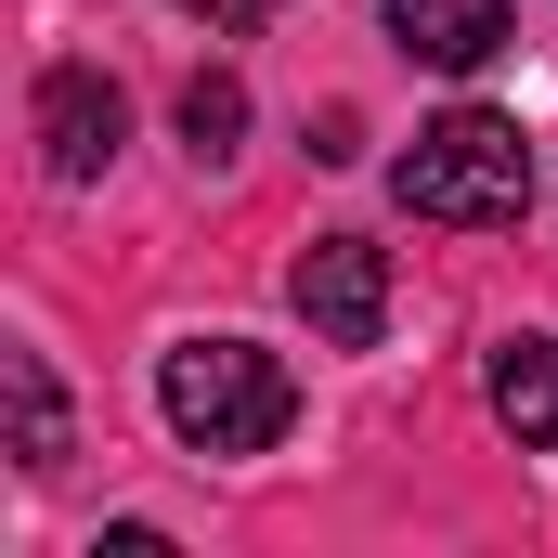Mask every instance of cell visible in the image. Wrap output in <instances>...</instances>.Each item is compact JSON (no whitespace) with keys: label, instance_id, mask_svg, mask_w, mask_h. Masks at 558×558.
I'll use <instances>...</instances> for the list:
<instances>
[{"label":"cell","instance_id":"6da1fadb","mask_svg":"<svg viewBox=\"0 0 558 558\" xmlns=\"http://www.w3.org/2000/svg\"><path fill=\"white\" fill-rule=\"evenodd\" d=\"M390 195L416 221H441V234H507L533 208V143H520V118H494V105H454V118H428L403 143Z\"/></svg>","mask_w":558,"mask_h":558},{"label":"cell","instance_id":"7a4b0ae2","mask_svg":"<svg viewBox=\"0 0 558 558\" xmlns=\"http://www.w3.org/2000/svg\"><path fill=\"white\" fill-rule=\"evenodd\" d=\"M156 403L195 454H274L286 416H299V377H286L260 338H182L156 364Z\"/></svg>","mask_w":558,"mask_h":558},{"label":"cell","instance_id":"3957f363","mask_svg":"<svg viewBox=\"0 0 558 558\" xmlns=\"http://www.w3.org/2000/svg\"><path fill=\"white\" fill-rule=\"evenodd\" d=\"M286 299H299V325H312L325 351H377V338H390V247L312 234V247L286 260Z\"/></svg>","mask_w":558,"mask_h":558},{"label":"cell","instance_id":"277c9868","mask_svg":"<svg viewBox=\"0 0 558 558\" xmlns=\"http://www.w3.org/2000/svg\"><path fill=\"white\" fill-rule=\"evenodd\" d=\"M118 143H131V105L105 65H39V169L52 182H105Z\"/></svg>","mask_w":558,"mask_h":558},{"label":"cell","instance_id":"5b68a950","mask_svg":"<svg viewBox=\"0 0 558 558\" xmlns=\"http://www.w3.org/2000/svg\"><path fill=\"white\" fill-rule=\"evenodd\" d=\"M390 39L416 65H441V78H468V65L507 52V0H390Z\"/></svg>","mask_w":558,"mask_h":558},{"label":"cell","instance_id":"8992f818","mask_svg":"<svg viewBox=\"0 0 558 558\" xmlns=\"http://www.w3.org/2000/svg\"><path fill=\"white\" fill-rule=\"evenodd\" d=\"M494 416L520 441H558V338H507L494 351Z\"/></svg>","mask_w":558,"mask_h":558},{"label":"cell","instance_id":"52a82bcc","mask_svg":"<svg viewBox=\"0 0 558 558\" xmlns=\"http://www.w3.org/2000/svg\"><path fill=\"white\" fill-rule=\"evenodd\" d=\"M0 390H13V454L26 468H65V403H52L39 351H0Z\"/></svg>","mask_w":558,"mask_h":558},{"label":"cell","instance_id":"ba28073f","mask_svg":"<svg viewBox=\"0 0 558 558\" xmlns=\"http://www.w3.org/2000/svg\"><path fill=\"white\" fill-rule=\"evenodd\" d=\"M234 143H247V92H234L221 65H208V78H182V156H195V169H221Z\"/></svg>","mask_w":558,"mask_h":558},{"label":"cell","instance_id":"9c48e42d","mask_svg":"<svg viewBox=\"0 0 558 558\" xmlns=\"http://www.w3.org/2000/svg\"><path fill=\"white\" fill-rule=\"evenodd\" d=\"M182 13H208V26H260V13H286V0H182Z\"/></svg>","mask_w":558,"mask_h":558}]
</instances>
